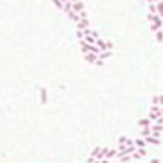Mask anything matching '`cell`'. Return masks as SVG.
Wrapping results in <instances>:
<instances>
[{
	"label": "cell",
	"instance_id": "cell-1",
	"mask_svg": "<svg viewBox=\"0 0 163 163\" xmlns=\"http://www.w3.org/2000/svg\"><path fill=\"white\" fill-rule=\"evenodd\" d=\"M147 19H149V23H151V32H156V30L163 28V18L158 12H154V14L147 12Z\"/></svg>",
	"mask_w": 163,
	"mask_h": 163
},
{
	"label": "cell",
	"instance_id": "cell-2",
	"mask_svg": "<svg viewBox=\"0 0 163 163\" xmlns=\"http://www.w3.org/2000/svg\"><path fill=\"white\" fill-rule=\"evenodd\" d=\"M160 116H163V114H162V105H158V104H153V105H151V109H149V112H147V118H149V119L154 123V121H156Z\"/></svg>",
	"mask_w": 163,
	"mask_h": 163
},
{
	"label": "cell",
	"instance_id": "cell-3",
	"mask_svg": "<svg viewBox=\"0 0 163 163\" xmlns=\"http://www.w3.org/2000/svg\"><path fill=\"white\" fill-rule=\"evenodd\" d=\"M95 44L100 48V51H107V49H110V51H112V48H114V44H112L110 40H104V39H100V37L95 40Z\"/></svg>",
	"mask_w": 163,
	"mask_h": 163
},
{
	"label": "cell",
	"instance_id": "cell-4",
	"mask_svg": "<svg viewBox=\"0 0 163 163\" xmlns=\"http://www.w3.org/2000/svg\"><path fill=\"white\" fill-rule=\"evenodd\" d=\"M84 60H86L90 65H95V67H96V61H98V54H95V53H84Z\"/></svg>",
	"mask_w": 163,
	"mask_h": 163
},
{
	"label": "cell",
	"instance_id": "cell-5",
	"mask_svg": "<svg viewBox=\"0 0 163 163\" xmlns=\"http://www.w3.org/2000/svg\"><path fill=\"white\" fill-rule=\"evenodd\" d=\"M151 130H153V135H158V137H162L163 125H162V123H158V121H154V123L151 125Z\"/></svg>",
	"mask_w": 163,
	"mask_h": 163
},
{
	"label": "cell",
	"instance_id": "cell-6",
	"mask_svg": "<svg viewBox=\"0 0 163 163\" xmlns=\"http://www.w3.org/2000/svg\"><path fill=\"white\" fill-rule=\"evenodd\" d=\"M90 19L88 18H81L77 23H75V26H77V30H84V28H90Z\"/></svg>",
	"mask_w": 163,
	"mask_h": 163
},
{
	"label": "cell",
	"instance_id": "cell-7",
	"mask_svg": "<svg viewBox=\"0 0 163 163\" xmlns=\"http://www.w3.org/2000/svg\"><path fill=\"white\" fill-rule=\"evenodd\" d=\"M145 140H147V144H151V145H160V142H162V139L158 135H149V137H145Z\"/></svg>",
	"mask_w": 163,
	"mask_h": 163
},
{
	"label": "cell",
	"instance_id": "cell-8",
	"mask_svg": "<svg viewBox=\"0 0 163 163\" xmlns=\"http://www.w3.org/2000/svg\"><path fill=\"white\" fill-rule=\"evenodd\" d=\"M72 11H74V12H81V11H84V4H83L81 0L74 2V5H72Z\"/></svg>",
	"mask_w": 163,
	"mask_h": 163
},
{
	"label": "cell",
	"instance_id": "cell-9",
	"mask_svg": "<svg viewBox=\"0 0 163 163\" xmlns=\"http://www.w3.org/2000/svg\"><path fill=\"white\" fill-rule=\"evenodd\" d=\"M118 142H119V145L121 144H125V145H133L135 144V140H133V139H128V137H119Z\"/></svg>",
	"mask_w": 163,
	"mask_h": 163
},
{
	"label": "cell",
	"instance_id": "cell-10",
	"mask_svg": "<svg viewBox=\"0 0 163 163\" xmlns=\"http://www.w3.org/2000/svg\"><path fill=\"white\" fill-rule=\"evenodd\" d=\"M151 125H153V121H151V119H149L147 116H145V118H142V119L139 121V126H140V128H144V126H151Z\"/></svg>",
	"mask_w": 163,
	"mask_h": 163
},
{
	"label": "cell",
	"instance_id": "cell-11",
	"mask_svg": "<svg viewBox=\"0 0 163 163\" xmlns=\"http://www.w3.org/2000/svg\"><path fill=\"white\" fill-rule=\"evenodd\" d=\"M72 5H74L72 0H67V2L63 4V12H67V14H69V12H72Z\"/></svg>",
	"mask_w": 163,
	"mask_h": 163
},
{
	"label": "cell",
	"instance_id": "cell-12",
	"mask_svg": "<svg viewBox=\"0 0 163 163\" xmlns=\"http://www.w3.org/2000/svg\"><path fill=\"white\" fill-rule=\"evenodd\" d=\"M149 135H153V130H151V126H144L142 130H140V137H149Z\"/></svg>",
	"mask_w": 163,
	"mask_h": 163
},
{
	"label": "cell",
	"instance_id": "cell-13",
	"mask_svg": "<svg viewBox=\"0 0 163 163\" xmlns=\"http://www.w3.org/2000/svg\"><path fill=\"white\" fill-rule=\"evenodd\" d=\"M118 156V147H112V149H107V154H105V158H116Z\"/></svg>",
	"mask_w": 163,
	"mask_h": 163
},
{
	"label": "cell",
	"instance_id": "cell-14",
	"mask_svg": "<svg viewBox=\"0 0 163 163\" xmlns=\"http://www.w3.org/2000/svg\"><path fill=\"white\" fill-rule=\"evenodd\" d=\"M110 56H112V51H110V49H107V51H100V54H98V58L104 60V61H105L107 58H110Z\"/></svg>",
	"mask_w": 163,
	"mask_h": 163
},
{
	"label": "cell",
	"instance_id": "cell-15",
	"mask_svg": "<svg viewBox=\"0 0 163 163\" xmlns=\"http://www.w3.org/2000/svg\"><path fill=\"white\" fill-rule=\"evenodd\" d=\"M69 19H70V21H72V23H77V21H79V19H81V14H79V12H69Z\"/></svg>",
	"mask_w": 163,
	"mask_h": 163
},
{
	"label": "cell",
	"instance_id": "cell-16",
	"mask_svg": "<svg viewBox=\"0 0 163 163\" xmlns=\"http://www.w3.org/2000/svg\"><path fill=\"white\" fill-rule=\"evenodd\" d=\"M135 145H137V147H147V140H145L144 137L135 139Z\"/></svg>",
	"mask_w": 163,
	"mask_h": 163
},
{
	"label": "cell",
	"instance_id": "cell-17",
	"mask_svg": "<svg viewBox=\"0 0 163 163\" xmlns=\"http://www.w3.org/2000/svg\"><path fill=\"white\" fill-rule=\"evenodd\" d=\"M100 151H102V147H100V145H98V147H93V151L90 153V156L96 160V158H98V154H100Z\"/></svg>",
	"mask_w": 163,
	"mask_h": 163
},
{
	"label": "cell",
	"instance_id": "cell-18",
	"mask_svg": "<svg viewBox=\"0 0 163 163\" xmlns=\"http://www.w3.org/2000/svg\"><path fill=\"white\" fill-rule=\"evenodd\" d=\"M154 37H156V40H158V42H163V28L156 30V32H154Z\"/></svg>",
	"mask_w": 163,
	"mask_h": 163
},
{
	"label": "cell",
	"instance_id": "cell-19",
	"mask_svg": "<svg viewBox=\"0 0 163 163\" xmlns=\"http://www.w3.org/2000/svg\"><path fill=\"white\" fill-rule=\"evenodd\" d=\"M118 160H119L121 163H128V162H132L133 158H132V154H126V156H119Z\"/></svg>",
	"mask_w": 163,
	"mask_h": 163
},
{
	"label": "cell",
	"instance_id": "cell-20",
	"mask_svg": "<svg viewBox=\"0 0 163 163\" xmlns=\"http://www.w3.org/2000/svg\"><path fill=\"white\" fill-rule=\"evenodd\" d=\"M147 11H149L151 14H154V12H158V9H156V4H147Z\"/></svg>",
	"mask_w": 163,
	"mask_h": 163
},
{
	"label": "cell",
	"instance_id": "cell-21",
	"mask_svg": "<svg viewBox=\"0 0 163 163\" xmlns=\"http://www.w3.org/2000/svg\"><path fill=\"white\" fill-rule=\"evenodd\" d=\"M40 98H42V102H44V104H46V102H48V91L44 90V88H42V90H40Z\"/></svg>",
	"mask_w": 163,
	"mask_h": 163
},
{
	"label": "cell",
	"instance_id": "cell-22",
	"mask_svg": "<svg viewBox=\"0 0 163 163\" xmlns=\"http://www.w3.org/2000/svg\"><path fill=\"white\" fill-rule=\"evenodd\" d=\"M51 2H53V4L58 7V9H60V11H63V2H61V0H51Z\"/></svg>",
	"mask_w": 163,
	"mask_h": 163
},
{
	"label": "cell",
	"instance_id": "cell-23",
	"mask_svg": "<svg viewBox=\"0 0 163 163\" xmlns=\"http://www.w3.org/2000/svg\"><path fill=\"white\" fill-rule=\"evenodd\" d=\"M77 39H79V40L84 39V30H77Z\"/></svg>",
	"mask_w": 163,
	"mask_h": 163
},
{
	"label": "cell",
	"instance_id": "cell-24",
	"mask_svg": "<svg viewBox=\"0 0 163 163\" xmlns=\"http://www.w3.org/2000/svg\"><path fill=\"white\" fill-rule=\"evenodd\" d=\"M79 14H81V18H88V12H86V11H81Z\"/></svg>",
	"mask_w": 163,
	"mask_h": 163
},
{
	"label": "cell",
	"instance_id": "cell-25",
	"mask_svg": "<svg viewBox=\"0 0 163 163\" xmlns=\"http://www.w3.org/2000/svg\"><path fill=\"white\" fill-rule=\"evenodd\" d=\"M102 65H104V60H100V58H98V61H96V67H102Z\"/></svg>",
	"mask_w": 163,
	"mask_h": 163
},
{
	"label": "cell",
	"instance_id": "cell-26",
	"mask_svg": "<svg viewBox=\"0 0 163 163\" xmlns=\"http://www.w3.org/2000/svg\"><path fill=\"white\" fill-rule=\"evenodd\" d=\"M95 163H102V162H100V160H96V162H95Z\"/></svg>",
	"mask_w": 163,
	"mask_h": 163
},
{
	"label": "cell",
	"instance_id": "cell-27",
	"mask_svg": "<svg viewBox=\"0 0 163 163\" xmlns=\"http://www.w3.org/2000/svg\"><path fill=\"white\" fill-rule=\"evenodd\" d=\"M72 2H77V0H72Z\"/></svg>",
	"mask_w": 163,
	"mask_h": 163
},
{
	"label": "cell",
	"instance_id": "cell-28",
	"mask_svg": "<svg viewBox=\"0 0 163 163\" xmlns=\"http://www.w3.org/2000/svg\"><path fill=\"white\" fill-rule=\"evenodd\" d=\"M160 163H163V162H160Z\"/></svg>",
	"mask_w": 163,
	"mask_h": 163
}]
</instances>
